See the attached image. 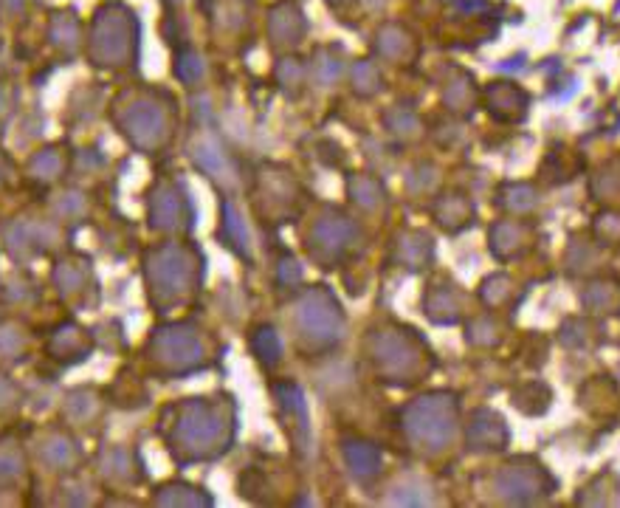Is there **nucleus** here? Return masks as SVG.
Segmentation results:
<instances>
[{"label":"nucleus","mask_w":620,"mask_h":508,"mask_svg":"<svg viewBox=\"0 0 620 508\" xmlns=\"http://www.w3.org/2000/svg\"><path fill=\"white\" fill-rule=\"evenodd\" d=\"M110 122L136 153L158 156L175 136V105L164 91L127 88L110 105Z\"/></svg>","instance_id":"obj_1"},{"label":"nucleus","mask_w":620,"mask_h":508,"mask_svg":"<svg viewBox=\"0 0 620 508\" xmlns=\"http://www.w3.org/2000/svg\"><path fill=\"white\" fill-rule=\"evenodd\" d=\"M147 300L158 314H167L172 305H181L195 286V252L184 243H161L147 249L141 260Z\"/></svg>","instance_id":"obj_2"},{"label":"nucleus","mask_w":620,"mask_h":508,"mask_svg":"<svg viewBox=\"0 0 620 508\" xmlns=\"http://www.w3.org/2000/svg\"><path fill=\"white\" fill-rule=\"evenodd\" d=\"M144 362L158 376H184L201 362V342L189 325H161L144 342Z\"/></svg>","instance_id":"obj_3"},{"label":"nucleus","mask_w":620,"mask_h":508,"mask_svg":"<svg viewBox=\"0 0 620 508\" xmlns=\"http://www.w3.org/2000/svg\"><path fill=\"white\" fill-rule=\"evenodd\" d=\"M0 240L6 246V252L17 263L34 260L40 254L54 252L60 246L62 229L60 221L54 218H34V215H17L9 223H3Z\"/></svg>","instance_id":"obj_4"},{"label":"nucleus","mask_w":620,"mask_h":508,"mask_svg":"<svg viewBox=\"0 0 620 508\" xmlns=\"http://www.w3.org/2000/svg\"><path fill=\"white\" fill-rule=\"evenodd\" d=\"M192 218V204L189 192L172 181V178H158L147 190V226L158 235H178L189 229Z\"/></svg>","instance_id":"obj_5"},{"label":"nucleus","mask_w":620,"mask_h":508,"mask_svg":"<svg viewBox=\"0 0 620 508\" xmlns=\"http://www.w3.org/2000/svg\"><path fill=\"white\" fill-rule=\"evenodd\" d=\"M51 286L57 288L62 302L68 305H85L88 291H96V274L88 257L82 254H65L51 269Z\"/></svg>","instance_id":"obj_6"},{"label":"nucleus","mask_w":620,"mask_h":508,"mask_svg":"<svg viewBox=\"0 0 620 508\" xmlns=\"http://www.w3.org/2000/svg\"><path fill=\"white\" fill-rule=\"evenodd\" d=\"M99 477L113 489H133L144 480V461L139 449L124 444H110L99 449L96 455Z\"/></svg>","instance_id":"obj_7"},{"label":"nucleus","mask_w":620,"mask_h":508,"mask_svg":"<svg viewBox=\"0 0 620 508\" xmlns=\"http://www.w3.org/2000/svg\"><path fill=\"white\" fill-rule=\"evenodd\" d=\"M37 461L46 466L48 472H60V475H77L82 466V449L79 441L71 435V427L46 429L37 438Z\"/></svg>","instance_id":"obj_8"},{"label":"nucleus","mask_w":620,"mask_h":508,"mask_svg":"<svg viewBox=\"0 0 620 508\" xmlns=\"http://www.w3.org/2000/svg\"><path fill=\"white\" fill-rule=\"evenodd\" d=\"M105 413V398L96 393V387H71L62 398V418L65 427L93 432Z\"/></svg>","instance_id":"obj_9"},{"label":"nucleus","mask_w":620,"mask_h":508,"mask_svg":"<svg viewBox=\"0 0 620 508\" xmlns=\"http://www.w3.org/2000/svg\"><path fill=\"white\" fill-rule=\"evenodd\" d=\"M93 339L91 334L82 328V325H74V322H65L60 325L51 339H48V353L54 359H60L62 365H77V362H85L91 356Z\"/></svg>","instance_id":"obj_10"},{"label":"nucleus","mask_w":620,"mask_h":508,"mask_svg":"<svg viewBox=\"0 0 620 508\" xmlns=\"http://www.w3.org/2000/svg\"><path fill=\"white\" fill-rule=\"evenodd\" d=\"M29 178L37 184H54L65 173V153L60 147H43L29 159Z\"/></svg>","instance_id":"obj_11"},{"label":"nucleus","mask_w":620,"mask_h":508,"mask_svg":"<svg viewBox=\"0 0 620 508\" xmlns=\"http://www.w3.org/2000/svg\"><path fill=\"white\" fill-rule=\"evenodd\" d=\"M51 212H54V221L60 223L82 221L88 215V195L82 190H62L51 201Z\"/></svg>","instance_id":"obj_12"},{"label":"nucleus","mask_w":620,"mask_h":508,"mask_svg":"<svg viewBox=\"0 0 620 508\" xmlns=\"http://www.w3.org/2000/svg\"><path fill=\"white\" fill-rule=\"evenodd\" d=\"M29 353V334L17 322H0V362H20Z\"/></svg>","instance_id":"obj_13"},{"label":"nucleus","mask_w":620,"mask_h":508,"mask_svg":"<svg viewBox=\"0 0 620 508\" xmlns=\"http://www.w3.org/2000/svg\"><path fill=\"white\" fill-rule=\"evenodd\" d=\"M26 477V455L17 444H0V480L15 483Z\"/></svg>","instance_id":"obj_14"},{"label":"nucleus","mask_w":620,"mask_h":508,"mask_svg":"<svg viewBox=\"0 0 620 508\" xmlns=\"http://www.w3.org/2000/svg\"><path fill=\"white\" fill-rule=\"evenodd\" d=\"M192 486H184V483H167V486H158L153 494V503L155 506H195V503H209V500H203L201 494H189Z\"/></svg>","instance_id":"obj_15"},{"label":"nucleus","mask_w":620,"mask_h":508,"mask_svg":"<svg viewBox=\"0 0 620 508\" xmlns=\"http://www.w3.org/2000/svg\"><path fill=\"white\" fill-rule=\"evenodd\" d=\"M20 387L9 376H0V413H12L15 407H20Z\"/></svg>","instance_id":"obj_16"},{"label":"nucleus","mask_w":620,"mask_h":508,"mask_svg":"<svg viewBox=\"0 0 620 508\" xmlns=\"http://www.w3.org/2000/svg\"><path fill=\"white\" fill-rule=\"evenodd\" d=\"M15 113H17L15 88H9V85H0V127L9 125Z\"/></svg>","instance_id":"obj_17"},{"label":"nucleus","mask_w":620,"mask_h":508,"mask_svg":"<svg viewBox=\"0 0 620 508\" xmlns=\"http://www.w3.org/2000/svg\"><path fill=\"white\" fill-rule=\"evenodd\" d=\"M9 184V161L0 156V190Z\"/></svg>","instance_id":"obj_18"}]
</instances>
